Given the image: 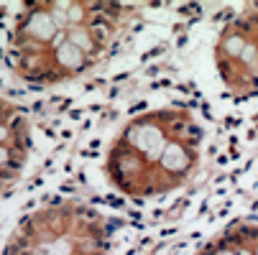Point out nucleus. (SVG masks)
I'll return each mask as SVG.
<instances>
[{"label":"nucleus","mask_w":258,"mask_h":255,"mask_svg":"<svg viewBox=\"0 0 258 255\" xmlns=\"http://www.w3.org/2000/svg\"><path fill=\"white\" fill-rule=\"evenodd\" d=\"M39 125L21 100L0 95V197L26 176L36 158Z\"/></svg>","instance_id":"nucleus-5"},{"label":"nucleus","mask_w":258,"mask_h":255,"mask_svg":"<svg viewBox=\"0 0 258 255\" xmlns=\"http://www.w3.org/2000/svg\"><path fill=\"white\" fill-rule=\"evenodd\" d=\"M113 225L90 202L54 199L28 214L3 242L0 255H110Z\"/></svg>","instance_id":"nucleus-3"},{"label":"nucleus","mask_w":258,"mask_h":255,"mask_svg":"<svg viewBox=\"0 0 258 255\" xmlns=\"http://www.w3.org/2000/svg\"><path fill=\"white\" fill-rule=\"evenodd\" d=\"M133 21L136 8L115 3H16L3 31V59L18 82L56 87L105 61Z\"/></svg>","instance_id":"nucleus-2"},{"label":"nucleus","mask_w":258,"mask_h":255,"mask_svg":"<svg viewBox=\"0 0 258 255\" xmlns=\"http://www.w3.org/2000/svg\"><path fill=\"white\" fill-rule=\"evenodd\" d=\"M207 77L225 100H258V6H243L215 26Z\"/></svg>","instance_id":"nucleus-4"},{"label":"nucleus","mask_w":258,"mask_h":255,"mask_svg":"<svg viewBox=\"0 0 258 255\" xmlns=\"http://www.w3.org/2000/svg\"><path fill=\"white\" fill-rule=\"evenodd\" d=\"M195 255H258V220L233 222L210 237Z\"/></svg>","instance_id":"nucleus-6"},{"label":"nucleus","mask_w":258,"mask_h":255,"mask_svg":"<svg viewBox=\"0 0 258 255\" xmlns=\"http://www.w3.org/2000/svg\"><path fill=\"white\" fill-rule=\"evenodd\" d=\"M210 128L187 102L146 100L113 120L90 153V181L125 204H154L192 184Z\"/></svg>","instance_id":"nucleus-1"}]
</instances>
